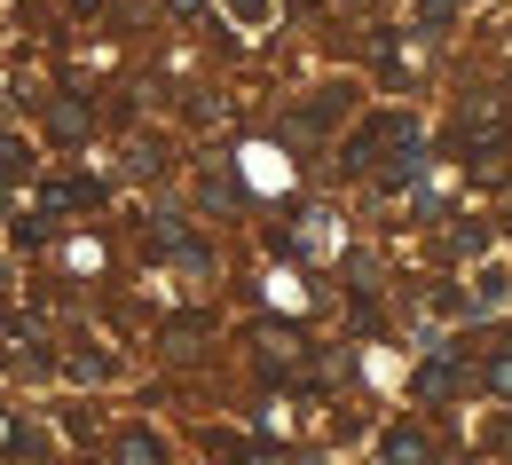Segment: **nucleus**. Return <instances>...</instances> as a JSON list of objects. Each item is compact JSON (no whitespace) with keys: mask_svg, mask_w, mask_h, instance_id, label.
<instances>
[{"mask_svg":"<svg viewBox=\"0 0 512 465\" xmlns=\"http://www.w3.org/2000/svg\"><path fill=\"white\" fill-rule=\"evenodd\" d=\"M127 465H158V442H127Z\"/></svg>","mask_w":512,"mask_h":465,"instance_id":"1","label":"nucleus"}]
</instances>
